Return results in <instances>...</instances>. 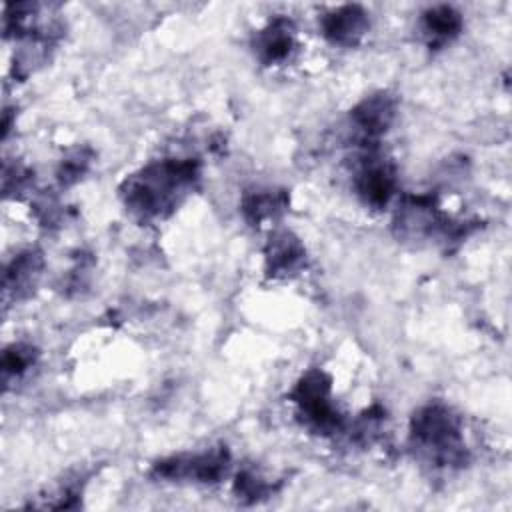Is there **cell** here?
I'll list each match as a JSON object with an SVG mask.
<instances>
[{
  "label": "cell",
  "mask_w": 512,
  "mask_h": 512,
  "mask_svg": "<svg viewBox=\"0 0 512 512\" xmlns=\"http://www.w3.org/2000/svg\"><path fill=\"white\" fill-rule=\"evenodd\" d=\"M198 180L194 160H158L124 182V204L140 218L170 214Z\"/></svg>",
  "instance_id": "cell-1"
},
{
  "label": "cell",
  "mask_w": 512,
  "mask_h": 512,
  "mask_svg": "<svg viewBox=\"0 0 512 512\" xmlns=\"http://www.w3.org/2000/svg\"><path fill=\"white\" fill-rule=\"evenodd\" d=\"M410 438L414 446L436 466H458L466 460V446L458 416L442 406L428 404L412 416Z\"/></svg>",
  "instance_id": "cell-2"
},
{
  "label": "cell",
  "mask_w": 512,
  "mask_h": 512,
  "mask_svg": "<svg viewBox=\"0 0 512 512\" xmlns=\"http://www.w3.org/2000/svg\"><path fill=\"white\" fill-rule=\"evenodd\" d=\"M290 396L312 430L330 434L340 428V414L330 402V378L322 370L306 372Z\"/></svg>",
  "instance_id": "cell-3"
},
{
  "label": "cell",
  "mask_w": 512,
  "mask_h": 512,
  "mask_svg": "<svg viewBox=\"0 0 512 512\" xmlns=\"http://www.w3.org/2000/svg\"><path fill=\"white\" fill-rule=\"evenodd\" d=\"M230 464L226 448H212L200 454H180L160 460L152 468V476L160 480H192L202 484L218 482Z\"/></svg>",
  "instance_id": "cell-4"
},
{
  "label": "cell",
  "mask_w": 512,
  "mask_h": 512,
  "mask_svg": "<svg viewBox=\"0 0 512 512\" xmlns=\"http://www.w3.org/2000/svg\"><path fill=\"white\" fill-rule=\"evenodd\" d=\"M356 190L366 204L374 208L386 206L396 190L394 168L382 158L366 156L356 174Z\"/></svg>",
  "instance_id": "cell-5"
},
{
  "label": "cell",
  "mask_w": 512,
  "mask_h": 512,
  "mask_svg": "<svg viewBox=\"0 0 512 512\" xmlns=\"http://www.w3.org/2000/svg\"><path fill=\"white\" fill-rule=\"evenodd\" d=\"M396 114V102L390 94L380 92L364 98L352 110V124L360 132V136L368 142L382 136L392 124Z\"/></svg>",
  "instance_id": "cell-6"
},
{
  "label": "cell",
  "mask_w": 512,
  "mask_h": 512,
  "mask_svg": "<svg viewBox=\"0 0 512 512\" xmlns=\"http://www.w3.org/2000/svg\"><path fill=\"white\" fill-rule=\"evenodd\" d=\"M322 34L338 46H354L368 30V14L360 6H340L322 18Z\"/></svg>",
  "instance_id": "cell-7"
},
{
  "label": "cell",
  "mask_w": 512,
  "mask_h": 512,
  "mask_svg": "<svg viewBox=\"0 0 512 512\" xmlns=\"http://www.w3.org/2000/svg\"><path fill=\"white\" fill-rule=\"evenodd\" d=\"M306 250L290 232H280L270 238L266 248V268L272 276H288L304 264Z\"/></svg>",
  "instance_id": "cell-8"
},
{
  "label": "cell",
  "mask_w": 512,
  "mask_h": 512,
  "mask_svg": "<svg viewBox=\"0 0 512 512\" xmlns=\"http://www.w3.org/2000/svg\"><path fill=\"white\" fill-rule=\"evenodd\" d=\"M294 48L292 22L286 18L272 20L264 30L258 32L254 40V50L262 62H282Z\"/></svg>",
  "instance_id": "cell-9"
},
{
  "label": "cell",
  "mask_w": 512,
  "mask_h": 512,
  "mask_svg": "<svg viewBox=\"0 0 512 512\" xmlns=\"http://www.w3.org/2000/svg\"><path fill=\"white\" fill-rule=\"evenodd\" d=\"M42 256L36 250L20 252L4 272V292L6 296H22L26 294L40 276Z\"/></svg>",
  "instance_id": "cell-10"
},
{
  "label": "cell",
  "mask_w": 512,
  "mask_h": 512,
  "mask_svg": "<svg viewBox=\"0 0 512 512\" xmlns=\"http://www.w3.org/2000/svg\"><path fill=\"white\" fill-rule=\"evenodd\" d=\"M286 208V194L274 190L250 192L242 200V212L248 222L260 224L264 220L276 218Z\"/></svg>",
  "instance_id": "cell-11"
},
{
  "label": "cell",
  "mask_w": 512,
  "mask_h": 512,
  "mask_svg": "<svg viewBox=\"0 0 512 512\" xmlns=\"http://www.w3.org/2000/svg\"><path fill=\"white\" fill-rule=\"evenodd\" d=\"M462 28V16L452 6H436L424 14V30L432 44L450 42Z\"/></svg>",
  "instance_id": "cell-12"
},
{
  "label": "cell",
  "mask_w": 512,
  "mask_h": 512,
  "mask_svg": "<svg viewBox=\"0 0 512 512\" xmlns=\"http://www.w3.org/2000/svg\"><path fill=\"white\" fill-rule=\"evenodd\" d=\"M234 490H236L238 498L248 500V502H256V500L268 496L272 488H270V484H266V480H262L256 472L246 470V472H240V474H238L236 484H234Z\"/></svg>",
  "instance_id": "cell-13"
},
{
  "label": "cell",
  "mask_w": 512,
  "mask_h": 512,
  "mask_svg": "<svg viewBox=\"0 0 512 512\" xmlns=\"http://www.w3.org/2000/svg\"><path fill=\"white\" fill-rule=\"evenodd\" d=\"M34 360V350L30 346H22V344H14L12 348H8L4 352V358H2V372H4V378H10V376H18L22 374L26 368H30Z\"/></svg>",
  "instance_id": "cell-14"
},
{
  "label": "cell",
  "mask_w": 512,
  "mask_h": 512,
  "mask_svg": "<svg viewBox=\"0 0 512 512\" xmlns=\"http://www.w3.org/2000/svg\"><path fill=\"white\" fill-rule=\"evenodd\" d=\"M88 164H90V156L84 150H74L68 158L62 160L58 170V180L62 184L76 182L88 170Z\"/></svg>",
  "instance_id": "cell-15"
},
{
  "label": "cell",
  "mask_w": 512,
  "mask_h": 512,
  "mask_svg": "<svg viewBox=\"0 0 512 512\" xmlns=\"http://www.w3.org/2000/svg\"><path fill=\"white\" fill-rule=\"evenodd\" d=\"M14 176H18V178H14V180H16V186L20 188V182H22L26 176H24V172H22L20 168H16V166H14ZM10 178H12V174H10L8 170H4V190L10 186Z\"/></svg>",
  "instance_id": "cell-16"
}]
</instances>
